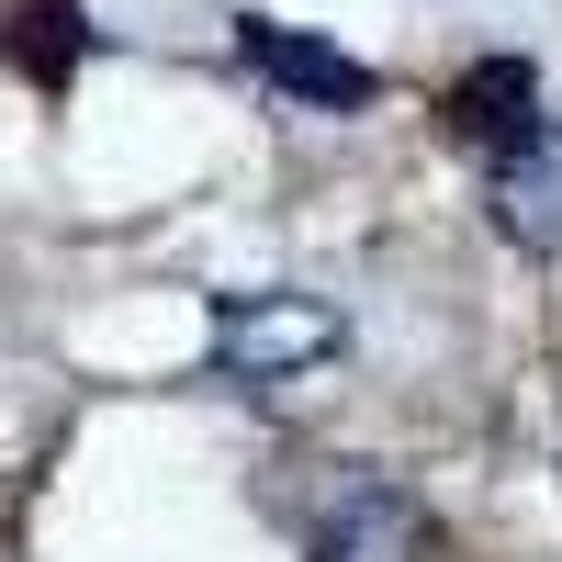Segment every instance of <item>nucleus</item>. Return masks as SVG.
I'll list each match as a JSON object with an SVG mask.
<instances>
[{
  "instance_id": "f257e3e1",
  "label": "nucleus",
  "mask_w": 562,
  "mask_h": 562,
  "mask_svg": "<svg viewBox=\"0 0 562 562\" xmlns=\"http://www.w3.org/2000/svg\"><path fill=\"white\" fill-rule=\"evenodd\" d=\"M259 506L304 540V562H439V529L405 484H383L371 461H338V450H293L270 461Z\"/></svg>"
},
{
  "instance_id": "f03ea898",
  "label": "nucleus",
  "mask_w": 562,
  "mask_h": 562,
  "mask_svg": "<svg viewBox=\"0 0 562 562\" xmlns=\"http://www.w3.org/2000/svg\"><path fill=\"white\" fill-rule=\"evenodd\" d=\"M439 135L450 147H473L484 169H506L540 135V68L529 57H484V68H461L450 90H439Z\"/></svg>"
},
{
  "instance_id": "7ed1b4c3",
  "label": "nucleus",
  "mask_w": 562,
  "mask_h": 562,
  "mask_svg": "<svg viewBox=\"0 0 562 562\" xmlns=\"http://www.w3.org/2000/svg\"><path fill=\"white\" fill-rule=\"evenodd\" d=\"M237 45H248V68H259L270 90H293V102H315V113H371V90H383L349 45L293 34V23H270V12H237Z\"/></svg>"
},
{
  "instance_id": "20e7f679",
  "label": "nucleus",
  "mask_w": 562,
  "mask_h": 562,
  "mask_svg": "<svg viewBox=\"0 0 562 562\" xmlns=\"http://www.w3.org/2000/svg\"><path fill=\"white\" fill-rule=\"evenodd\" d=\"M495 225H506V248L562 259V124H540L529 147L495 169Z\"/></svg>"
},
{
  "instance_id": "39448f33",
  "label": "nucleus",
  "mask_w": 562,
  "mask_h": 562,
  "mask_svg": "<svg viewBox=\"0 0 562 562\" xmlns=\"http://www.w3.org/2000/svg\"><path fill=\"white\" fill-rule=\"evenodd\" d=\"M315 349H338V315H315V304H225L214 315V360L225 371H270V360H315Z\"/></svg>"
},
{
  "instance_id": "423d86ee",
  "label": "nucleus",
  "mask_w": 562,
  "mask_h": 562,
  "mask_svg": "<svg viewBox=\"0 0 562 562\" xmlns=\"http://www.w3.org/2000/svg\"><path fill=\"white\" fill-rule=\"evenodd\" d=\"M90 45H102V34H90V12H79V0H12V12H0V57H12V68L45 90V102H57V90L79 79V57H90Z\"/></svg>"
}]
</instances>
